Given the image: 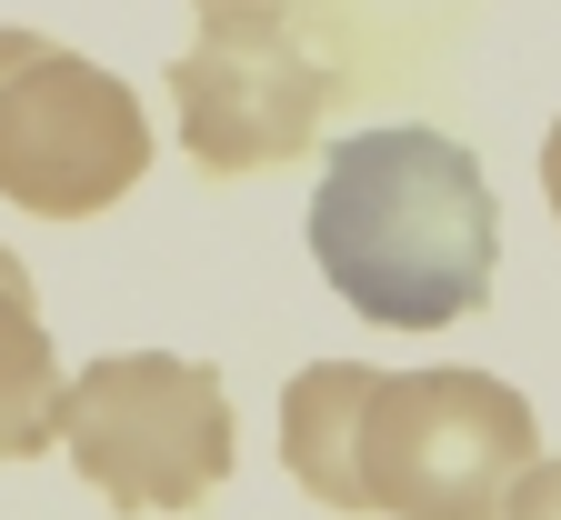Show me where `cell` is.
I'll use <instances>...</instances> for the list:
<instances>
[{"instance_id":"1","label":"cell","mask_w":561,"mask_h":520,"mask_svg":"<svg viewBox=\"0 0 561 520\" xmlns=\"http://www.w3.org/2000/svg\"><path fill=\"white\" fill-rule=\"evenodd\" d=\"M311 261L341 290V311L381 331H442L491 301L502 270V200L451 130H362L321 161L311 190Z\"/></svg>"},{"instance_id":"2","label":"cell","mask_w":561,"mask_h":520,"mask_svg":"<svg viewBox=\"0 0 561 520\" xmlns=\"http://www.w3.org/2000/svg\"><path fill=\"white\" fill-rule=\"evenodd\" d=\"M541 461L531 401L491 370L432 360V370H371L351 481L381 520H502L512 481Z\"/></svg>"},{"instance_id":"3","label":"cell","mask_w":561,"mask_h":520,"mask_svg":"<svg viewBox=\"0 0 561 520\" xmlns=\"http://www.w3.org/2000/svg\"><path fill=\"white\" fill-rule=\"evenodd\" d=\"M60 451L111 510H191L231 481L241 430L210 360L111 350L60 391Z\"/></svg>"},{"instance_id":"4","label":"cell","mask_w":561,"mask_h":520,"mask_svg":"<svg viewBox=\"0 0 561 520\" xmlns=\"http://www.w3.org/2000/svg\"><path fill=\"white\" fill-rule=\"evenodd\" d=\"M151 171V111L70 41L0 31V200L31 220H91Z\"/></svg>"},{"instance_id":"5","label":"cell","mask_w":561,"mask_h":520,"mask_svg":"<svg viewBox=\"0 0 561 520\" xmlns=\"http://www.w3.org/2000/svg\"><path fill=\"white\" fill-rule=\"evenodd\" d=\"M331 111V60L301 41L291 11H201L191 50L171 60V120L201 171H271L311 151Z\"/></svg>"},{"instance_id":"6","label":"cell","mask_w":561,"mask_h":520,"mask_svg":"<svg viewBox=\"0 0 561 520\" xmlns=\"http://www.w3.org/2000/svg\"><path fill=\"white\" fill-rule=\"evenodd\" d=\"M60 391H70V370L31 301V270H21V251H0V471L60 451Z\"/></svg>"},{"instance_id":"7","label":"cell","mask_w":561,"mask_h":520,"mask_svg":"<svg viewBox=\"0 0 561 520\" xmlns=\"http://www.w3.org/2000/svg\"><path fill=\"white\" fill-rule=\"evenodd\" d=\"M362 401H371L362 360H311V370H291V391H280V471H291L321 510H362V481H351Z\"/></svg>"},{"instance_id":"8","label":"cell","mask_w":561,"mask_h":520,"mask_svg":"<svg viewBox=\"0 0 561 520\" xmlns=\"http://www.w3.org/2000/svg\"><path fill=\"white\" fill-rule=\"evenodd\" d=\"M502 520H561V451H551V461H531V471L512 481Z\"/></svg>"},{"instance_id":"9","label":"cell","mask_w":561,"mask_h":520,"mask_svg":"<svg viewBox=\"0 0 561 520\" xmlns=\"http://www.w3.org/2000/svg\"><path fill=\"white\" fill-rule=\"evenodd\" d=\"M541 200H551V220H561V120H551V140H541Z\"/></svg>"},{"instance_id":"10","label":"cell","mask_w":561,"mask_h":520,"mask_svg":"<svg viewBox=\"0 0 561 520\" xmlns=\"http://www.w3.org/2000/svg\"><path fill=\"white\" fill-rule=\"evenodd\" d=\"M191 11H291V0H191Z\"/></svg>"}]
</instances>
